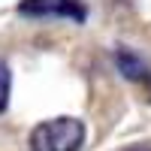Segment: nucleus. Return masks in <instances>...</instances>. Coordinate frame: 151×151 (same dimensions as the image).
Returning <instances> with one entry per match:
<instances>
[{"mask_svg":"<svg viewBox=\"0 0 151 151\" xmlns=\"http://www.w3.org/2000/svg\"><path fill=\"white\" fill-rule=\"evenodd\" d=\"M85 142V124L79 118H52L30 130V151H79Z\"/></svg>","mask_w":151,"mask_h":151,"instance_id":"obj_1","label":"nucleus"},{"mask_svg":"<svg viewBox=\"0 0 151 151\" xmlns=\"http://www.w3.org/2000/svg\"><path fill=\"white\" fill-rule=\"evenodd\" d=\"M18 12L27 18H70V21H85V6L79 0H21Z\"/></svg>","mask_w":151,"mask_h":151,"instance_id":"obj_2","label":"nucleus"},{"mask_svg":"<svg viewBox=\"0 0 151 151\" xmlns=\"http://www.w3.org/2000/svg\"><path fill=\"white\" fill-rule=\"evenodd\" d=\"M115 67L121 70L124 79H130V82L148 79V64L133 52V48H118V52H115Z\"/></svg>","mask_w":151,"mask_h":151,"instance_id":"obj_3","label":"nucleus"},{"mask_svg":"<svg viewBox=\"0 0 151 151\" xmlns=\"http://www.w3.org/2000/svg\"><path fill=\"white\" fill-rule=\"evenodd\" d=\"M9 91H12V76H9V67L0 64V115L6 112L9 106Z\"/></svg>","mask_w":151,"mask_h":151,"instance_id":"obj_4","label":"nucleus"},{"mask_svg":"<svg viewBox=\"0 0 151 151\" xmlns=\"http://www.w3.org/2000/svg\"><path fill=\"white\" fill-rule=\"evenodd\" d=\"M127 151H151V145H133V148H127Z\"/></svg>","mask_w":151,"mask_h":151,"instance_id":"obj_5","label":"nucleus"}]
</instances>
